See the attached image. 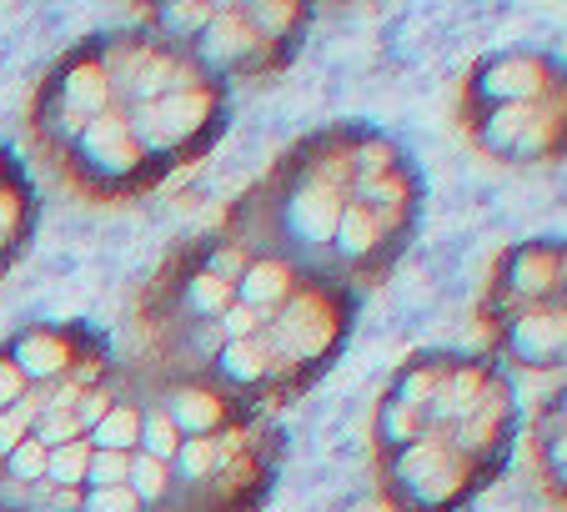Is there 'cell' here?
I'll use <instances>...</instances> for the list:
<instances>
[{"label": "cell", "mask_w": 567, "mask_h": 512, "mask_svg": "<svg viewBox=\"0 0 567 512\" xmlns=\"http://www.w3.org/2000/svg\"><path fill=\"white\" fill-rule=\"evenodd\" d=\"M131 438H136V417L131 412L101 417V442H106V448H121V442H131Z\"/></svg>", "instance_id": "obj_2"}, {"label": "cell", "mask_w": 567, "mask_h": 512, "mask_svg": "<svg viewBox=\"0 0 567 512\" xmlns=\"http://www.w3.org/2000/svg\"><path fill=\"white\" fill-rule=\"evenodd\" d=\"M41 468H45V452L25 442V448L16 452V472H21V478H35V472H41Z\"/></svg>", "instance_id": "obj_12"}, {"label": "cell", "mask_w": 567, "mask_h": 512, "mask_svg": "<svg viewBox=\"0 0 567 512\" xmlns=\"http://www.w3.org/2000/svg\"><path fill=\"white\" fill-rule=\"evenodd\" d=\"M136 508V498H131L126 488H101L96 492V512H131Z\"/></svg>", "instance_id": "obj_10"}, {"label": "cell", "mask_w": 567, "mask_h": 512, "mask_svg": "<svg viewBox=\"0 0 567 512\" xmlns=\"http://www.w3.org/2000/svg\"><path fill=\"white\" fill-rule=\"evenodd\" d=\"M176 412H182L186 427H212L216 422V402H212V397H202V392L182 397V407H176Z\"/></svg>", "instance_id": "obj_3"}, {"label": "cell", "mask_w": 567, "mask_h": 512, "mask_svg": "<svg viewBox=\"0 0 567 512\" xmlns=\"http://www.w3.org/2000/svg\"><path fill=\"white\" fill-rule=\"evenodd\" d=\"M136 488L146 492V498H156V492H161V468H156V458H151V462H136Z\"/></svg>", "instance_id": "obj_13"}, {"label": "cell", "mask_w": 567, "mask_h": 512, "mask_svg": "<svg viewBox=\"0 0 567 512\" xmlns=\"http://www.w3.org/2000/svg\"><path fill=\"white\" fill-rule=\"evenodd\" d=\"M186 468L206 472V468H212V448H206V442H192V448H186Z\"/></svg>", "instance_id": "obj_16"}, {"label": "cell", "mask_w": 567, "mask_h": 512, "mask_svg": "<svg viewBox=\"0 0 567 512\" xmlns=\"http://www.w3.org/2000/svg\"><path fill=\"white\" fill-rule=\"evenodd\" d=\"M247 297H251V301L281 297V272H277V267H257V272L247 277Z\"/></svg>", "instance_id": "obj_4"}, {"label": "cell", "mask_w": 567, "mask_h": 512, "mask_svg": "<svg viewBox=\"0 0 567 512\" xmlns=\"http://www.w3.org/2000/svg\"><path fill=\"white\" fill-rule=\"evenodd\" d=\"M342 236H347L342 246H352V252H362V246H367V236H372V222H367L362 212H347V222H342Z\"/></svg>", "instance_id": "obj_9"}, {"label": "cell", "mask_w": 567, "mask_h": 512, "mask_svg": "<svg viewBox=\"0 0 567 512\" xmlns=\"http://www.w3.org/2000/svg\"><path fill=\"white\" fill-rule=\"evenodd\" d=\"M332 216H337V206H332V196L327 192H307L297 202V226L307 236H327L332 232Z\"/></svg>", "instance_id": "obj_1"}, {"label": "cell", "mask_w": 567, "mask_h": 512, "mask_svg": "<svg viewBox=\"0 0 567 512\" xmlns=\"http://www.w3.org/2000/svg\"><path fill=\"white\" fill-rule=\"evenodd\" d=\"M51 472H55V478H61V482L81 478V472H86V452H81V448H65V452H55Z\"/></svg>", "instance_id": "obj_6"}, {"label": "cell", "mask_w": 567, "mask_h": 512, "mask_svg": "<svg viewBox=\"0 0 567 512\" xmlns=\"http://www.w3.org/2000/svg\"><path fill=\"white\" fill-rule=\"evenodd\" d=\"M226 362H231V372H236V377H257L261 357L251 352V347H231V352H226Z\"/></svg>", "instance_id": "obj_11"}, {"label": "cell", "mask_w": 567, "mask_h": 512, "mask_svg": "<svg viewBox=\"0 0 567 512\" xmlns=\"http://www.w3.org/2000/svg\"><path fill=\"white\" fill-rule=\"evenodd\" d=\"M226 327H231L236 337H241V331H251V311H231V317H226Z\"/></svg>", "instance_id": "obj_19"}, {"label": "cell", "mask_w": 567, "mask_h": 512, "mask_svg": "<svg viewBox=\"0 0 567 512\" xmlns=\"http://www.w3.org/2000/svg\"><path fill=\"white\" fill-rule=\"evenodd\" d=\"M16 392H21V372H16V367H0V402H11Z\"/></svg>", "instance_id": "obj_17"}, {"label": "cell", "mask_w": 567, "mask_h": 512, "mask_svg": "<svg viewBox=\"0 0 567 512\" xmlns=\"http://www.w3.org/2000/svg\"><path fill=\"white\" fill-rule=\"evenodd\" d=\"M176 448V432H172V422H151V452L156 458H166V452Z\"/></svg>", "instance_id": "obj_14"}, {"label": "cell", "mask_w": 567, "mask_h": 512, "mask_svg": "<svg viewBox=\"0 0 567 512\" xmlns=\"http://www.w3.org/2000/svg\"><path fill=\"white\" fill-rule=\"evenodd\" d=\"M196 301H202V307H221V301H226V287H221L216 277H202V281H196Z\"/></svg>", "instance_id": "obj_15"}, {"label": "cell", "mask_w": 567, "mask_h": 512, "mask_svg": "<svg viewBox=\"0 0 567 512\" xmlns=\"http://www.w3.org/2000/svg\"><path fill=\"white\" fill-rule=\"evenodd\" d=\"M21 357L31 362V372H51V367L61 362V347H55V341H45V337H35V341H25V347H21Z\"/></svg>", "instance_id": "obj_5"}, {"label": "cell", "mask_w": 567, "mask_h": 512, "mask_svg": "<svg viewBox=\"0 0 567 512\" xmlns=\"http://www.w3.org/2000/svg\"><path fill=\"white\" fill-rule=\"evenodd\" d=\"M65 432H71V417H51V422H45V438L51 442H61Z\"/></svg>", "instance_id": "obj_18"}, {"label": "cell", "mask_w": 567, "mask_h": 512, "mask_svg": "<svg viewBox=\"0 0 567 512\" xmlns=\"http://www.w3.org/2000/svg\"><path fill=\"white\" fill-rule=\"evenodd\" d=\"M91 472H96V482H101V488H111V482H121V478H126V458H116V452H101V458L91 462Z\"/></svg>", "instance_id": "obj_7"}, {"label": "cell", "mask_w": 567, "mask_h": 512, "mask_svg": "<svg viewBox=\"0 0 567 512\" xmlns=\"http://www.w3.org/2000/svg\"><path fill=\"white\" fill-rule=\"evenodd\" d=\"M25 422H31V407H25V402L16 407V412H6V417H0V448H11V442L25 432Z\"/></svg>", "instance_id": "obj_8"}]
</instances>
